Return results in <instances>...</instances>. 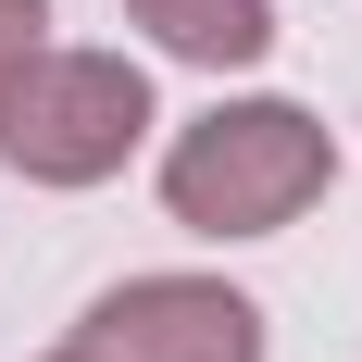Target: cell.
<instances>
[{
  "instance_id": "6da1fadb",
  "label": "cell",
  "mask_w": 362,
  "mask_h": 362,
  "mask_svg": "<svg viewBox=\"0 0 362 362\" xmlns=\"http://www.w3.org/2000/svg\"><path fill=\"white\" fill-rule=\"evenodd\" d=\"M325 175H337V150L300 100H225L163 150V200L187 238H275Z\"/></svg>"
},
{
  "instance_id": "7a4b0ae2",
  "label": "cell",
  "mask_w": 362,
  "mask_h": 362,
  "mask_svg": "<svg viewBox=\"0 0 362 362\" xmlns=\"http://www.w3.org/2000/svg\"><path fill=\"white\" fill-rule=\"evenodd\" d=\"M150 138V75L125 50H37L0 88V163L37 187H100Z\"/></svg>"
},
{
  "instance_id": "3957f363",
  "label": "cell",
  "mask_w": 362,
  "mask_h": 362,
  "mask_svg": "<svg viewBox=\"0 0 362 362\" xmlns=\"http://www.w3.org/2000/svg\"><path fill=\"white\" fill-rule=\"evenodd\" d=\"M75 350L88 362H262V313L213 275H138L75 325Z\"/></svg>"
},
{
  "instance_id": "277c9868",
  "label": "cell",
  "mask_w": 362,
  "mask_h": 362,
  "mask_svg": "<svg viewBox=\"0 0 362 362\" xmlns=\"http://www.w3.org/2000/svg\"><path fill=\"white\" fill-rule=\"evenodd\" d=\"M125 13L187 63H262L275 50V0H125Z\"/></svg>"
},
{
  "instance_id": "5b68a950",
  "label": "cell",
  "mask_w": 362,
  "mask_h": 362,
  "mask_svg": "<svg viewBox=\"0 0 362 362\" xmlns=\"http://www.w3.org/2000/svg\"><path fill=\"white\" fill-rule=\"evenodd\" d=\"M37 25H50V0H0V88H13V75H25L37 50H50Z\"/></svg>"
},
{
  "instance_id": "8992f818",
  "label": "cell",
  "mask_w": 362,
  "mask_h": 362,
  "mask_svg": "<svg viewBox=\"0 0 362 362\" xmlns=\"http://www.w3.org/2000/svg\"><path fill=\"white\" fill-rule=\"evenodd\" d=\"M50 362H88V350H50Z\"/></svg>"
}]
</instances>
